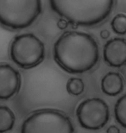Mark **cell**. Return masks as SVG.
<instances>
[{
    "label": "cell",
    "mask_w": 126,
    "mask_h": 133,
    "mask_svg": "<svg viewBox=\"0 0 126 133\" xmlns=\"http://www.w3.org/2000/svg\"><path fill=\"white\" fill-rule=\"evenodd\" d=\"M53 53L56 64L69 74H84L92 70L100 62L97 41L81 31L64 32L56 40Z\"/></svg>",
    "instance_id": "6da1fadb"
},
{
    "label": "cell",
    "mask_w": 126,
    "mask_h": 133,
    "mask_svg": "<svg viewBox=\"0 0 126 133\" xmlns=\"http://www.w3.org/2000/svg\"><path fill=\"white\" fill-rule=\"evenodd\" d=\"M51 9L76 28L100 24L113 11L116 0H49Z\"/></svg>",
    "instance_id": "7a4b0ae2"
},
{
    "label": "cell",
    "mask_w": 126,
    "mask_h": 133,
    "mask_svg": "<svg viewBox=\"0 0 126 133\" xmlns=\"http://www.w3.org/2000/svg\"><path fill=\"white\" fill-rule=\"evenodd\" d=\"M42 13V0H0V25L11 30L29 27Z\"/></svg>",
    "instance_id": "3957f363"
},
{
    "label": "cell",
    "mask_w": 126,
    "mask_h": 133,
    "mask_svg": "<svg viewBox=\"0 0 126 133\" xmlns=\"http://www.w3.org/2000/svg\"><path fill=\"white\" fill-rule=\"evenodd\" d=\"M21 133H74L71 118L56 109H41L23 122Z\"/></svg>",
    "instance_id": "277c9868"
},
{
    "label": "cell",
    "mask_w": 126,
    "mask_h": 133,
    "mask_svg": "<svg viewBox=\"0 0 126 133\" xmlns=\"http://www.w3.org/2000/svg\"><path fill=\"white\" fill-rule=\"evenodd\" d=\"M10 56L21 68H34L41 64L45 58L44 43L33 33L18 35L10 43Z\"/></svg>",
    "instance_id": "5b68a950"
},
{
    "label": "cell",
    "mask_w": 126,
    "mask_h": 133,
    "mask_svg": "<svg viewBox=\"0 0 126 133\" xmlns=\"http://www.w3.org/2000/svg\"><path fill=\"white\" fill-rule=\"evenodd\" d=\"M76 116L82 128L98 131L105 126L110 119L109 106L100 98H91L83 100L78 105Z\"/></svg>",
    "instance_id": "8992f818"
},
{
    "label": "cell",
    "mask_w": 126,
    "mask_h": 133,
    "mask_svg": "<svg viewBox=\"0 0 126 133\" xmlns=\"http://www.w3.org/2000/svg\"><path fill=\"white\" fill-rule=\"evenodd\" d=\"M22 86L20 73L10 64H0V100H7L16 96Z\"/></svg>",
    "instance_id": "52a82bcc"
},
{
    "label": "cell",
    "mask_w": 126,
    "mask_h": 133,
    "mask_svg": "<svg viewBox=\"0 0 126 133\" xmlns=\"http://www.w3.org/2000/svg\"><path fill=\"white\" fill-rule=\"evenodd\" d=\"M104 62L111 68L126 66V40L120 37L110 39L103 49Z\"/></svg>",
    "instance_id": "ba28073f"
},
{
    "label": "cell",
    "mask_w": 126,
    "mask_h": 133,
    "mask_svg": "<svg viewBox=\"0 0 126 133\" xmlns=\"http://www.w3.org/2000/svg\"><path fill=\"white\" fill-rule=\"evenodd\" d=\"M124 79L119 73L109 72L101 79V90L107 96L115 97L124 90Z\"/></svg>",
    "instance_id": "9c48e42d"
},
{
    "label": "cell",
    "mask_w": 126,
    "mask_h": 133,
    "mask_svg": "<svg viewBox=\"0 0 126 133\" xmlns=\"http://www.w3.org/2000/svg\"><path fill=\"white\" fill-rule=\"evenodd\" d=\"M15 121L16 117L11 109L6 105H0V133L11 131Z\"/></svg>",
    "instance_id": "30bf717a"
},
{
    "label": "cell",
    "mask_w": 126,
    "mask_h": 133,
    "mask_svg": "<svg viewBox=\"0 0 126 133\" xmlns=\"http://www.w3.org/2000/svg\"><path fill=\"white\" fill-rule=\"evenodd\" d=\"M114 116L117 123L126 129V94L122 95L115 104Z\"/></svg>",
    "instance_id": "8fae6325"
},
{
    "label": "cell",
    "mask_w": 126,
    "mask_h": 133,
    "mask_svg": "<svg viewBox=\"0 0 126 133\" xmlns=\"http://www.w3.org/2000/svg\"><path fill=\"white\" fill-rule=\"evenodd\" d=\"M67 92L72 96H79L85 90V83L82 79L78 77H72L68 81L66 85Z\"/></svg>",
    "instance_id": "7c38bea8"
},
{
    "label": "cell",
    "mask_w": 126,
    "mask_h": 133,
    "mask_svg": "<svg viewBox=\"0 0 126 133\" xmlns=\"http://www.w3.org/2000/svg\"><path fill=\"white\" fill-rule=\"evenodd\" d=\"M111 27L115 34L120 36L126 35V15L124 13L117 14L112 18Z\"/></svg>",
    "instance_id": "4fadbf2b"
},
{
    "label": "cell",
    "mask_w": 126,
    "mask_h": 133,
    "mask_svg": "<svg viewBox=\"0 0 126 133\" xmlns=\"http://www.w3.org/2000/svg\"><path fill=\"white\" fill-rule=\"evenodd\" d=\"M68 24H69V23H68V21L65 20V19H63V18H61V19L59 20L58 23H57L58 28L61 29V30H65V29L68 28Z\"/></svg>",
    "instance_id": "5bb4252c"
},
{
    "label": "cell",
    "mask_w": 126,
    "mask_h": 133,
    "mask_svg": "<svg viewBox=\"0 0 126 133\" xmlns=\"http://www.w3.org/2000/svg\"><path fill=\"white\" fill-rule=\"evenodd\" d=\"M106 133H120V130L116 125H111L108 127Z\"/></svg>",
    "instance_id": "9a60e30c"
},
{
    "label": "cell",
    "mask_w": 126,
    "mask_h": 133,
    "mask_svg": "<svg viewBox=\"0 0 126 133\" xmlns=\"http://www.w3.org/2000/svg\"><path fill=\"white\" fill-rule=\"evenodd\" d=\"M100 36H101V38L103 39V40H106L107 38H109V36H110L109 31L106 30H102L101 32H100Z\"/></svg>",
    "instance_id": "2e32d148"
}]
</instances>
